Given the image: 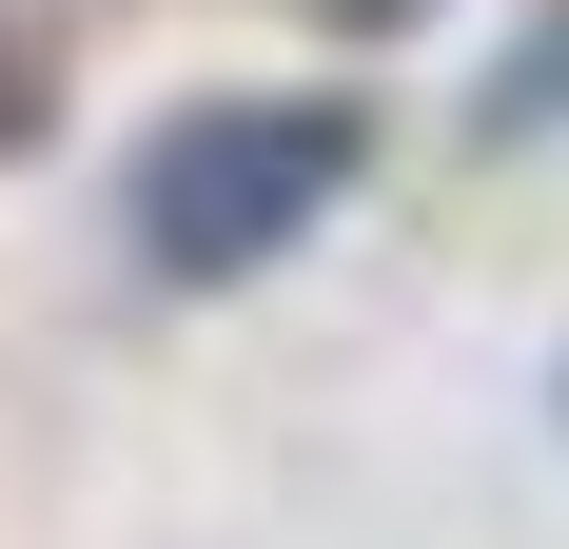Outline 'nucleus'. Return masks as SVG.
I'll use <instances>...</instances> for the list:
<instances>
[{"mask_svg": "<svg viewBox=\"0 0 569 549\" xmlns=\"http://www.w3.org/2000/svg\"><path fill=\"white\" fill-rule=\"evenodd\" d=\"M315 20H353V40H412V20H432V0H315Z\"/></svg>", "mask_w": 569, "mask_h": 549, "instance_id": "nucleus-4", "label": "nucleus"}, {"mask_svg": "<svg viewBox=\"0 0 569 549\" xmlns=\"http://www.w3.org/2000/svg\"><path fill=\"white\" fill-rule=\"evenodd\" d=\"M40 138H59V59H40V20L0 0V158H40Z\"/></svg>", "mask_w": 569, "mask_h": 549, "instance_id": "nucleus-2", "label": "nucleus"}, {"mask_svg": "<svg viewBox=\"0 0 569 549\" xmlns=\"http://www.w3.org/2000/svg\"><path fill=\"white\" fill-rule=\"evenodd\" d=\"M511 118H569V20H550V40L511 59Z\"/></svg>", "mask_w": 569, "mask_h": 549, "instance_id": "nucleus-3", "label": "nucleus"}, {"mask_svg": "<svg viewBox=\"0 0 569 549\" xmlns=\"http://www.w3.org/2000/svg\"><path fill=\"white\" fill-rule=\"evenodd\" d=\"M353 177H373V118H353V99H197V118L138 138L118 217H138V274L236 295V274H276L295 236L335 217Z\"/></svg>", "mask_w": 569, "mask_h": 549, "instance_id": "nucleus-1", "label": "nucleus"}]
</instances>
